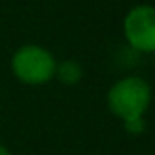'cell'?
I'll return each mask as SVG.
<instances>
[{"label": "cell", "mask_w": 155, "mask_h": 155, "mask_svg": "<svg viewBox=\"0 0 155 155\" xmlns=\"http://www.w3.org/2000/svg\"><path fill=\"white\" fill-rule=\"evenodd\" d=\"M151 90L140 77H126L111 86L108 93V106L113 115L124 120V124L144 120L142 115L150 106Z\"/></svg>", "instance_id": "1"}, {"label": "cell", "mask_w": 155, "mask_h": 155, "mask_svg": "<svg viewBox=\"0 0 155 155\" xmlns=\"http://www.w3.org/2000/svg\"><path fill=\"white\" fill-rule=\"evenodd\" d=\"M55 58L40 46H24L13 57V71L26 84H44L55 77Z\"/></svg>", "instance_id": "2"}, {"label": "cell", "mask_w": 155, "mask_h": 155, "mask_svg": "<svg viewBox=\"0 0 155 155\" xmlns=\"http://www.w3.org/2000/svg\"><path fill=\"white\" fill-rule=\"evenodd\" d=\"M124 35L131 48L146 53L155 51V8L137 6L124 20Z\"/></svg>", "instance_id": "3"}, {"label": "cell", "mask_w": 155, "mask_h": 155, "mask_svg": "<svg viewBox=\"0 0 155 155\" xmlns=\"http://www.w3.org/2000/svg\"><path fill=\"white\" fill-rule=\"evenodd\" d=\"M55 75L60 79V82L71 86V84H77L82 79V68H81L79 62H75V60H64V62H60L57 66Z\"/></svg>", "instance_id": "4"}, {"label": "cell", "mask_w": 155, "mask_h": 155, "mask_svg": "<svg viewBox=\"0 0 155 155\" xmlns=\"http://www.w3.org/2000/svg\"><path fill=\"white\" fill-rule=\"evenodd\" d=\"M0 155H11V153H9V150H8L4 144H0Z\"/></svg>", "instance_id": "5"}]
</instances>
